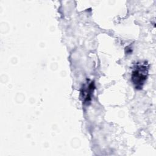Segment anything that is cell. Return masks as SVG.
Listing matches in <instances>:
<instances>
[{"mask_svg": "<svg viewBox=\"0 0 156 156\" xmlns=\"http://www.w3.org/2000/svg\"><path fill=\"white\" fill-rule=\"evenodd\" d=\"M148 74V67L146 63H137L134 68L131 78L136 88H141L147 79Z\"/></svg>", "mask_w": 156, "mask_h": 156, "instance_id": "1", "label": "cell"}, {"mask_svg": "<svg viewBox=\"0 0 156 156\" xmlns=\"http://www.w3.org/2000/svg\"><path fill=\"white\" fill-rule=\"evenodd\" d=\"M94 89V83L92 82L83 85L81 91V98L83 103L88 104V102H90Z\"/></svg>", "mask_w": 156, "mask_h": 156, "instance_id": "2", "label": "cell"}]
</instances>
